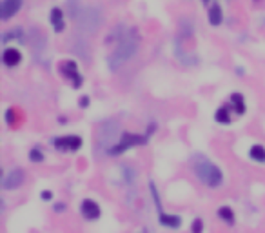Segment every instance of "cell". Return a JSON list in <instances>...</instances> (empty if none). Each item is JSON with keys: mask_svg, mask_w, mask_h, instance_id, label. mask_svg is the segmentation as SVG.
Returning <instances> with one entry per match:
<instances>
[{"mask_svg": "<svg viewBox=\"0 0 265 233\" xmlns=\"http://www.w3.org/2000/svg\"><path fill=\"white\" fill-rule=\"evenodd\" d=\"M193 166H195L196 177L200 178V180L205 184V186L218 188L222 184V172H220V168H216L215 164L211 162L207 157L196 155L195 160H193Z\"/></svg>", "mask_w": 265, "mask_h": 233, "instance_id": "obj_1", "label": "cell"}, {"mask_svg": "<svg viewBox=\"0 0 265 233\" xmlns=\"http://www.w3.org/2000/svg\"><path fill=\"white\" fill-rule=\"evenodd\" d=\"M136 50H138V38H136L135 35L127 33V35L120 40V44H118V48L115 50V53L111 55V58H109L111 68L115 70V68L122 66L125 60H129L131 56L135 55Z\"/></svg>", "mask_w": 265, "mask_h": 233, "instance_id": "obj_2", "label": "cell"}, {"mask_svg": "<svg viewBox=\"0 0 265 233\" xmlns=\"http://www.w3.org/2000/svg\"><path fill=\"white\" fill-rule=\"evenodd\" d=\"M102 24V13L98 8H85L78 13V26L87 33H95Z\"/></svg>", "mask_w": 265, "mask_h": 233, "instance_id": "obj_3", "label": "cell"}, {"mask_svg": "<svg viewBox=\"0 0 265 233\" xmlns=\"http://www.w3.org/2000/svg\"><path fill=\"white\" fill-rule=\"evenodd\" d=\"M145 140H147V138L142 137V135H131V133H125L124 137L120 138V142H116V146L111 148L109 152L113 153V155H118V153H124L125 150H129V148L144 144Z\"/></svg>", "mask_w": 265, "mask_h": 233, "instance_id": "obj_4", "label": "cell"}, {"mask_svg": "<svg viewBox=\"0 0 265 233\" xmlns=\"http://www.w3.org/2000/svg\"><path fill=\"white\" fill-rule=\"evenodd\" d=\"M82 146V138L76 135H67V137L55 138V148L62 150V152H76Z\"/></svg>", "mask_w": 265, "mask_h": 233, "instance_id": "obj_5", "label": "cell"}, {"mask_svg": "<svg viewBox=\"0 0 265 233\" xmlns=\"http://www.w3.org/2000/svg\"><path fill=\"white\" fill-rule=\"evenodd\" d=\"M22 182H24V172H22L20 168H16V170H11L5 175L2 186H4V190H15V188L22 186Z\"/></svg>", "mask_w": 265, "mask_h": 233, "instance_id": "obj_6", "label": "cell"}, {"mask_svg": "<svg viewBox=\"0 0 265 233\" xmlns=\"http://www.w3.org/2000/svg\"><path fill=\"white\" fill-rule=\"evenodd\" d=\"M80 212L87 220H96V218L100 217V206L95 200H91V198H85L84 202H82Z\"/></svg>", "mask_w": 265, "mask_h": 233, "instance_id": "obj_7", "label": "cell"}, {"mask_svg": "<svg viewBox=\"0 0 265 233\" xmlns=\"http://www.w3.org/2000/svg\"><path fill=\"white\" fill-rule=\"evenodd\" d=\"M62 73H64L69 80H73L75 88H80L82 86V76L78 75V70H76V64L73 60H65L62 64Z\"/></svg>", "mask_w": 265, "mask_h": 233, "instance_id": "obj_8", "label": "cell"}, {"mask_svg": "<svg viewBox=\"0 0 265 233\" xmlns=\"http://www.w3.org/2000/svg\"><path fill=\"white\" fill-rule=\"evenodd\" d=\"M20 6H22V0H4L2 2V18L4 20H7V18H11L13 15H16L18 13V10H20Z\"/></svg>", "mask_w": 265, "mask_h": 233, "instance_id": "obj_9", "label": "cell"}, {"mask_svg": "<svg viewBox=\"0 0 265 233\" xmlns=\"http://www.w3.org/2000/svg\"><path fill=\"white\" fill-rule=\"evenodd\" d=\"M2 60H4V64L7 68H15L20 64L22 60V55H20V51L15 50V48H9V50H5L4 51V55H2Z\"/></svg>", "mask_w": 265, "mask_h": 233, "instance_id": "obj_10", "label": "cell"}, {"mask_svg": "<svg viewBox=\"0 0 265 233\" xmlns=\"http://www.w3.org/2000/svg\"><path fill=\"white\" fill-rule=\"evenodd\" d=\"M160 222L167 228H180L182 218L178 215H169V213H160Z\"/></svg>", "mask_w": 265, "mask_h": 233, "instance_id": "obj_11", "label": "cell"}, {"mask_svg": "<svg viewBox=\"0 0 265 233\" xmlns=\"http://www.w3.org/2000/svg\"><path fill=\"white\" fill-rule=\"evenodd\" d=\"M51 24L55 28V31H62L64 30V15H62V11L58 8L51 11Z\"/></svg>", "mask_w": 265, "mask_h": 233, "instance_id": "obj_12", "label": "cell"}, {"mask_svg": "<svg viewBox=\"0 0 265 233\" xmlns=\"http://www.w3.org/2000/svg\"><path fill=\"white\" fill-rule=\"evenodd\" d=\"M222 20H224V13H222L220 6H213L209 10V22L211 26H220Z\"/></svg>", "mask_w": 265, "mask_h": 233, "instance_id": "obj_13", "label": "cell"}, {"mask_svg": "<svg viewBox=\"0 0 265 233\" xmlns=\"http://www.w3.org/2000/svg\"><path fill=\"white\" fill-rule=\"evenodd\" d=\"M249 155L253 160H256V162H265V148L262 146V144H255V146L251 148Z\"/></svg>", "mask_w": 265, "mask_h": 233, "instance_id": "obj_14", "label": "cell"}, {"mask_svg": "<svg viewBox=\"0 0 265 233\" xmlns=\"http://www.w3.org/2000/svg\"><path fill=\"white\" fill-rule=\"evenodd\" d=\"M218 215L224 218L225 222H229V224L235 222V213H233V210L231 208H227V206H224V208L218 210Z\"/></svg>", "mask_w": 265, "mask_h": 233, "instance_id": "obj_15", "label": "cell"}, {"mask_svg": "<svg viewBox=\"0 0 265 233\" xmlns=\"http://www.w3.org/2000/svg\"><path fill=\"white\" fill-rule=\"evenodd\" d=\"M231 102H233V104L236 106V113H238V115H242V113H244V96L236 93V95L231 96Z\"/></svg>", "mask_w": 265, "mask_h": 233, "instance_id": "obj_16", "label": "cell"}, {"mask_svg": "<svg viewBox=\"0 0 265 233\" xmlns=\"http://www.w3.org/2000/svg\"><path fill=\"white\" fill-rule=\"evenodd\" d=\"M216 120L218 122H229V115H227V112H225V108H222V110H218L216 112Z\"/></svg>", "mask_w": 265, "mask_h": 233, "instance_id": "obj_17", "label": "cell"}, {"mask_svg": "<svg viewBox=\"0 0 265 233\" xmlns=\"http://www.w3.org/2000/svg\"><path fill=\"white\" fill-rule=\"evenodd\" d=\"M202 230H204V220L196 218L195 222H193V233H202Z\"/></svg>", "mask_w": 265, "mask_h": 233, "instance_id": "obj_18", "label": "cell"}, {"mask_svg": "<svg viewBox=\"0 0 265 233\" xmlns=\"http://www.w3.org/2000/svg\"><path fill=\"white\" fill-rule=\"evenodd\" d=\"M31 158H33V160H35V162H38V160H42V153L38 152V150H31Z\"/></svg>", "mask_w": 265, "mask_h": 233, "instance_id": "obj_19", "label": "cell"}, {"mask_svg": "<svg viewBox=\"0 0 265 233\" xmlns=\"http://www.w3.org/2000/svg\"><path fill=\"white\" fill-rule=\"evenodd\" d=\"M82 106H87V104H89V98H87V96H82V102H80Z\"/></svg>", "mask_w": 265, "mask_h": 233, "instance_id": "obj_20", "label": "cell"}, {"mask_svg": "<svg viewBox=\"0 0 265 233\" xmlns=\"http://www.w3.org/2000/svg\"><path fill=\"white\" fill-rule=\"evenodd\" d=\"M42 198H51V192H42Z\"/></svg>", "mask_w": 265, "mask_h": 233, "instance_id": "obj_21", "label": "cell"}]
</instances>
